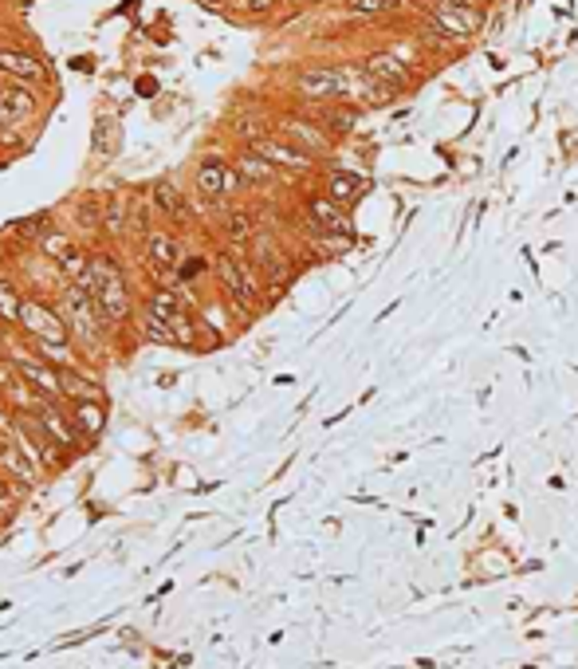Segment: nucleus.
<instances>
[{
    "label": "nucleus",
    "instance_id": "obj_1",
    "mask_svg": "<svg viewBox=\"0 0 578 669\" xmlns=\"http://www.w3.org/2000/svg\"><path fill=\"white\" fill-rule=\"evenodd\" d=\"M79 283L91 291L103 323L126 319V311H131V291H126L123 272H118V264L110 260V256H91V272H87V280H79Z\"/></svg>",
    "mask_w": 578,
    "mask_h": 669
},
{
    "label": "nucleus",
    "instance_id": "obj_2",
    "mask_svg": "<svg viewBox=\"0 0 578 669\" xmlns=\"http://www.w3.org/2000/svg\"><path fill=\"white\" fill-rule=\"evenodd\" d=\"M217 276L225 283L228 299L244 311H256L260 307V276L252 272V264L241 260L236 252H220L217 256Z\"/></svg>",
    "mask_w": 578,
    "mask_h": 669
},
{
    "label": "nucleus",
    "instance_id": "obj_3",
    "mask_svg": "<svg viewBox=\"0 0 578 669\" xmlns=\"http://www.w3.org/2000/svg\"><path fill=\"white\" fill-rule=\"evenodd\" d=\"M429 20H433L437 32L453 36V40H468V36L480 32L484 12L476 8V0H437Z\"/></svg>",
    "mask_w": 578,
    "mask_h": 669
},
{
    "label": "nucleus",
    "instance_id": "obj_4",
    "mask_svg": "<svg viewBox=\"0 0 578 669\" xmlns=\"http://www.w3.org/2000/svg\"><path fill=\"white\" fill-rule=\"evenodd\" d=\"M20 327L24 331H32L40 343H67V319H63L55 307L40 304V299H24Z\"/></svg>",
    "mask_w": 578,
    "mask_h": 669
},
{
    "label": "nucleus",
    "instance_id": "obj_5",
    "mask_svg": "<svg viewBox=\"0 0 578 669\" xmlns=\"http://www.w3.org/2000/svg\"><path fill=\"white\" fill-rule=\"evenodd\" d=\"M8 362L16 366V374H20V382H28L40 398H63V382H59V370L48 362V359H28V354H16V346H12V354H8Z\"/></svg>",
    "mask_w": 578,
    "mask_h": 669
},
{
    "label": "nucleus",
    "instance_id": "obj_6",
    "mask_svg": "<svg viewBox=\"0 0 578 669\" xmlns=\"http://www.w3.org/2000/svg\"><path fill=\"white\" fill-rule=\"evenodd\" d=\"M296 91L303 99H338L351 91V84H346V76L335 68H307L296 76Z\"/></svg>",
    "mask_w": 578,
    "mask_h": 669
},
{
    "label": "nucleus",
    "instance_id": "obj_7",
    "mask_svg": "<svg viewBox=\"0 0 578 669\" xmlns=\"http://www.w3.org/2000/svg\"><path fill=\"white\" fill-rule=\"evenodd\" d=\"M252 150L264 154L275 170H307L311 166V154L299 150V146L288 139H268V134H260V139H252Z\"/></svg>",
    "mask_w": 578,
    "mask_h": 669
},
{
    "label": "nucleus",
    "instance_id": "obj_8",
    "mask_svg": "<svg viewBox=\"0 0 578 669\" xmlns=\"http://www.w3.org/2000/svg\"><path fill=\"white\" fill-rule=\"evenodd\" d=\"M307 213H311V221H315V228H323V233H335V236H346V241H351L354 225L346 221V213H343V205H338V201H330V197H311V201H307Z\"/></svg>",
    "mask_w": 578,
    "mask_h": 669
},
{
    "label": "nucleus",
    "instance_id": "obj_9",
    "mask_svg": "<svg viewBox=\"0 0 578 669\" xmlns=\"http://www.w3.org/2000/svg\"><path fill=\"white\" fill-rule=\"evenodd\" d=\"M36 426H40L44 434H48L55 445H63V449H71V445L79 442V434H75V421H67V418H63L59 410L51 406V398H44L40 406H36Z\"/></svg>",
    "mask_w": 578,
    "mask_h": 669
},
{
    "label": "nucleus",
    "instance_id": "obj_10",
    "mask_svg": "<svg viewBox=\"0 0 578 669\" xmlns=\"http://www.w3.org/2000/svg\"><path fill=\"white\" fill-rule=\"evenodd\" d=\"M362 71H366V79H370L374 87H385V91H401L406 87V68H401L398 60L390 56V52H378V56H370L362 63Z\"/></svg>",
    "mask_w": 578,
    "mask_h": 669
},
{
    "label": "nucleus",
    "instance_id": "obj_11",
    "mask_svg": "<svg viewBox=\"0 0 578 669\" xmlns=\"http://www.w3.org/2000/svg\"><path fill=\"white\" fill-rule=\"evenodd\" d=\"M283 139L296 142L299 150H307V154H327L330 150V134L319 131L315 123H303V118H288V123H283Z\"/></svg>",
    "mask_w": 578,
    "mask_h": 669
},
{
    "label": "nucleus",
    "instance_id": "obj_12",
    "mask_svg": "<svg viewBox=\"0 0 578 669\" xmlns=\"http://www.w3.org/2000/svg\"><path fill=\"white\" fill-rule=\"evenodd\" d=\"M32 111H36V95L28 87H20V84L0 87V126L16 123L20 115H32Z\"/></svg>",
    "mask_w": 578,
    "mask_h": 669
},
{
    "label": "nucleus",
    "instance_id": "obj_13",
    "mask_svg": "<svg viewBox=\"0 0 578 669\" xmlns=\"http://www.w3.org/2000/svg\"><path fill=\"white\" fill-rule=\"evenodd\" d=\"M0 465H4L8 473H16L20 481H36L32 453H28L20 442H8V437H0Z\"/></svg>",
    "mask_w": 578,
    "mask_h": 669
},
{
    "label": "nucleus",
    "instance_id": "obj_14",
    "mask_svg": "<svg viewBox=\"0 0 578 669\" xmlns=\"http://www.w3.org/2000/svg\"><path fill=\"white\" fill-rule=\"evenodd\" d=\"M146 256H150L154 268H178L181 264V244L173 241V236H165V233H154L150 241H146Z\"/></svg>",
    "mask_w": 578,
    "mask_h": 669
},
{
    "label": "nucleus",
    "instance_id": "obj_15",
    "mask_svg": "<svg viewBox=\"0 0 578 669\" xmlns=\"http://www.w3.org/2000/svg\"><path fill=\"white\" fill-rule=\"evenodd\" d=\"M71 421H75V429H83L87 437L103 434V406H99V398H75V406H71Z\"/></svg>",
    "mask_w": 578,
    "mask_h": 669
},
{
    "label": "nucleus",
    "instance_id": "obj_16",
    "mask_svg": "<svg viewBox=\"0 0 578 669\" xmlns=\"http://www.w3.org/2000/svg\"><path fill=\"white\" fill-rule=\"evenodd\" d=\"M0 71H4V76H16V79H40L44 76L40 60L24 56V52H12V48H0Z\"/></svg>",
    "mask_w": 578,
    "mask_h": 669
},
{
    "label": "nucleus",
    "instance_id": "obj_17",
    "mask_svg": "<svg viewBox=\"0 0 578 669\" xmlns=\"http://www.w3.org/2000/svg\"><path fill=\"white\" fill-rule=\"evenodd\" d=\"M256 264H260L264 276H268L272 283H283V280H288V264H283L280 249H275L272 241H264V236H260V244H256Z\"/></svg>",
    "mask_w": 578,
    "mask_h": 669
},
{
    "label": "nucleus",
    "instance_id": "obj_18",
    "mask_svg": "<svg viewBox=\"0 0 578 669\" xmlns=\"http://www.w3.org/2000/svg\"><path fill=\"white\" fill-rule=\"evenodd\" d=\"M225 162H217V158H205V162H201V166H197V189H201V194H205V197H220V194H225Z\"/></svg>",
    "mask_w": 578,
    "mask_h": 669
},
{
    "label": "nucleus",
    "instance_id": "obj_19",
    "mask_svg": "<svg viewBox=\"0 0 578 669\" xmlns=\"http://www.w3.org/2000/svg\"><path fill=\"white\" fill-rule=\"evenodd\" d=\"M236 170H241L244 181H272V178H275V166H272L268 158H264V154H256L252 146H248L241 158H236Z\"/></svg>",
    "mask_w": 578,
    "mask_h": 669
},
{
    "label": "nucleus",
    "instance_id": "obj_20",
    "mask_svg": "<svg viewBox=\"0 0 578 669\" xmlns=\"http://www.w3.org/2000/svg\"><path fill=\"white\" fill-rule=\"evenodd\" d=\"M59 382H63V394H71V398H99L95 382L83 378V374L71 370V366H63V370H59Z\"/></svg>",
    "mask_w": 578,
    "mask_h": 669
},
{
    "label": "nucleus",
    "instance_id": "obj_21",
    "mask_svg": "<svg viewBox=\"0 0 578 669\" xmlns=\"http://www.w3.org/2000/svg\"><path fill=\"white\" fill-rule=\"evenodd\" d=\"M40 249L48 252V260L59 264L63 256L75 249V244H71V236H67V233H59V228H44V233H40Z\"/></svg>",
    "mask_w": 578,
    "mask_h": 669
},
{
    "label": "nucleus",
    "instance_id": "obj_22",
    "mask_svg": "<svg viewBox=\"0 0 578 669\" xmlns=\"http://www.w3.org/2000/svg\"><path fill=\"white\" fill-rule=\"evenodd\" d=\"M358 181L354 178H346V173H330V181H327V197L330 201H338V205H351V201L358 197Z\"/></svg>",
    "mask_w": 578,
    "mask_h": 669
},
{
    "label": "nucleus",
    "instance_id": "obj_23",
    "mask_svg": "<svg viewBox=\"0 0 578 669\" xmlns=\"http://www.w3.org/2000/svg\"><path fill=\"white\" fill-rule=\"evenodd\" d=\"M20 307H24L20 291L0 280V323H20Z\"/></svg>",
    "mask_w": 578,
    "mask_h": 669
},
{
    "label": "nucleus",
    "instance_id": "obj_24",
    "mask_svg": "<svg viewBox=\"0 0 578 669\" xmlns=\"http://www.w3.org/2000/svg\"><path fill=\"white\" fill-rule=\"evenodd\" d=\"M401 8V0H346V12L351 16H385Z\"/></svg>",
    "mask_w": 578,
    "mask_h": 669
},
{
    "label": "nucleus",
    "instance_id": "obj_25",
    "mask_svg": "<svg viewBox=\"0 0 578 669\" xmlns=\"http://www.w3.org/2000/svg\"><path fill=\"white\" fill-rule=\"evenodd\" d=\"M59 268H63V276H67V280L79 283V280H87V272H91V256L79 252V249H71V252L59 260Z\"/></svg>",
    "mask_w": 578,
    "mask_h": 669
},
{
    "label": "nucleus",
    "instance_id": "obj_26",
    "mask_svg": "<svg viewBox=\"0 0 578 669\" xmlns=\"http://www.w3.org/2000/svg\"><path fill=\"white\" fill-rule=\"evenodd\" d=\"M154 201H158V209H165L170 217H181V209H186L181 205V194L170 186V181H158V186H154Z\"/></svg>",
    "mask_w": 578,
    "mask_h": 669
},
{
    "label": "nucleus",
    "instance_id": "obj_27",
    "mask_svg": "<svg viewBox=\"0 0 578 669\" xmlns=\"http://www.w3.org/2000/svg\"><path fill=\"white\" fill-rule=\"evenodd\" d=\"M146 335H150V338H158V343H178V335H173V327L170 323H165V319L162 315H154V311H146Z\"/></svg>",
    "mask_w": 578,
    "mask_h": 669
},
{
    "label": "nucleus",
    "instance_id": "obj_28",
    "mask_svg": "<svg viewBox=\"0 0 578 669\" xmlns=\"http://www.w3.org/2000/svg\"><path fill=\"white\" fill-rule=\"evenodd\" d=\"M225 233H228V241H248V236H252V217H248V213H233L225 221Z\"/></svg>",
    "mask_w": 578,
    "mask_h": 669
},
{
    "label": "nucleus",
    "instance_id": "obj_29",
    "mask_svg": "<svg viewBox=\"0 0 578 669\" xmlns=\"http://www.w3.org/2000/svg\"><path fill=\"white\" fill-rule=\"evenodd\" d=\"M40 225H44V217H28V221H16V233H20V236H36V233H40Z\"/></svg>",
    "mask_w": 578,
    "mask_h": 669
},
{
    "label": "nucleus",
    "instance_id": "obj_30",
    "mask_svg": "<svg viewBox=\"0 0 578 669\" xmlns=\"http://www.w3.org/2000/svg\"><path fill=\"white\" fill-rule=\"evenodd\" d=\"M244 4H248V8H256V12H264V8H272L275 0H244Z\"/></svg>",
    "mask_w": 578,
    "mask_h": 669
}]
</instances>
